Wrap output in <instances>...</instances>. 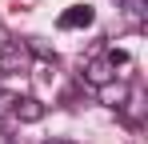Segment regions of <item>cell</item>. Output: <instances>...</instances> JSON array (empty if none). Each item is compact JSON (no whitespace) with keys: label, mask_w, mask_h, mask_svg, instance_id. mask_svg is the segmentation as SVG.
Here are the masks:
<instances>
[{"label":"cell","mask_w":148,"mask_h":144,"mask_svg":"<svg viewBox=\"0 0 148 144\" xmlns=\"http://www.w3.org/2000/svg\"><path fill=\"white\" fill-rule=\"evenodd\" d=\"M0 72H28V44L24 40H4L0 44Z\"/></svg>","instance_id":"1"},{"label":"cell","mask_w":148,"mask_h":144,"mask_svg":"<svg viewBox=\"0 0 148 144\" xmlns=\"http://www.w3.org/2000/svg\"><path fill=\"white\" fill-rule=\"evenodd\" d=\"M112 76H116V64H112L108 56H92V60L84 64V80H88L92 88H100V84H108Z\"/></svg>","instance_id":"2"},{"label":"cell","mask_w":148,"mask_h":144,"mask_svg":"<svg viewBox=\"0 0 148 144\" xmlns=\"http://www.w3.org/2000/svg\"><path fill=\"white\" fill-rule=\"evenodd\" d=\"M12 116L24 120V124H36V120H44V104L36 96H16L12 100Z\"/></svg>","instance_id":"3"},{"label":"cell","mask_w":148,"mask_h":144,"mask_svg":"<svg viewBox=\"0 0 148 144\" xmlns=\"http://www.w3.org/2000/svg\"><path fill=\"white\" fill-rule=\"evenodd\" d=\"M92 20H96V12H92L88 4H72L68 12H60V20H56V24L68 32V28H92Z\"/></svg>","instance_id":"4"},{"label":"cell","mask_w":148,"mask_h":144,"mask_svg":"<svg viewBox=\"0 0 148 144\" xmlns=\"http://www.w3.org/2000/svg\"><path fill=\"white\" fill-rule=\"evenodd\" d=\"M120 12H124V20L132 28H140L148 20V0H120Z\"/></svg>","instance_id":"5"},{"label":"cell","mask_w":148,"mask_h":144,"mask_svg":"<svg viewBox=\"0 0 148 144\" xmlns=\"http://www.w3.org/2000/svg\"><path fill=\"white\" fill-rule=\"evenodd\" d=\"M100 100H104L108 108H124V104H128V88L108 80V84H100Z\"/></svg>","instance_id":"6"},{"label":"cell","mask_w":148,"mask_h":144,"mask_svg":"<svg viewBox=\"0 0 148 144\" xmlns=\"http://www.w3.org/2000/svg\"><path fill=\"white\" fill-rule=\"evenodd\" d=\"M104 56H108L112 64H128V52H124V48H112V52H104Z\"/></svg>","instance_id":"7"},{"label":"cell","mask_w":148,"mask_h":144,"mask_svg":"<svg viewBox=\"0 0 148 144\" xmlns=\"http://www.w3.org/2000/svg\"><path fill=\"white\" fill-rule=\"evenodd\" d=\"M52 144H68V140H52Z\"/></svg>","instance_id":"8"}]
</instances>
